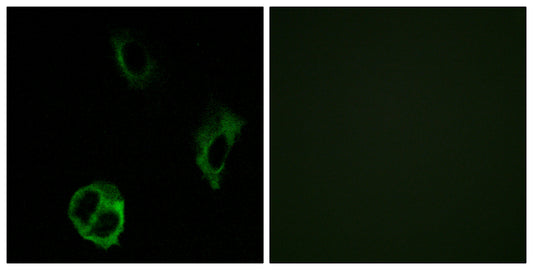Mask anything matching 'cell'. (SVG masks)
Returning a JSON list of instances; mask_svg holds the SVG:
<instances>
[{
	"instance_id": "4",
	"label": "cell",
	"mask_w": 533,
	"mask_h": 270,
	"mask_svg": "<svg viewBox=\"0 0 533 270\" xmlns=\"http://www.w3.org/2000/svg\"><path fill=\"white\" fill-rule=\"evenodd\" d=\"M123 228L124 200L118 196L103 204L81 236L107 250L119 244L118 237Z\"/></svg>"
},
{
	"instance_id": "1",
	"label": "cell",
	"mask_w": 533,
	"mask_h": 270,
	"mask_svg": "<svg viewBox=\"0 0 533 270\" xmlns=\"http://www.w3.org/2000/svg\"><path fill=\"white\" fill-rule=\"evenodd\" d=\"M245 120L223 105L213 106L195 135V162L214 190L220 188L226 163Z\"/></svg>"
},
{
	"instance_id": "3",
	"label": "cell",
	"mask_w": 533,
	"mask_h": 270,
	"mask_svg": "<svg viewBox=\"0 0 533 270\" xmlns=\"http://www.w3.org/2000/svg\"><path fill=\"white\" fill-rule=\"evenodd\" d=\"M118 196L121 194L117 187L106 182H95L76 191L70 200L68 216L79 234L87 230L106 201Z\"/></svg>"
},
{
	"instance_id": "2",
	"label": "cell",
	"mask_w": 533,
	"mask_h": 270,
	"mask_svg": "<svg viewBox=\"0 0 533 270\" xmlns=\"http://www.w3.org/2000/svg\"><path fill=\"white\" fill-rule=\"evenodd\" d=\"M111 44L116 64L128 81L135 88H144L154 78L155 60L142 41L128 30L113 33Z\"/></svg>"
}]
</instances>
